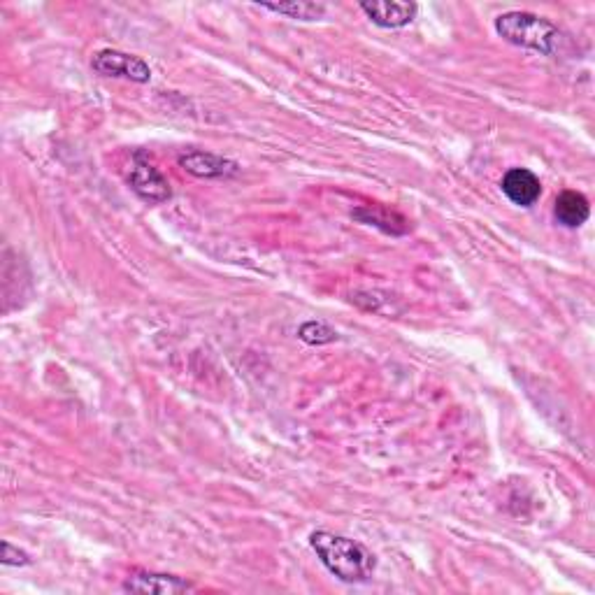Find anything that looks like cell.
<instances>
[{
  "mask_svg": "<svg viewBox=\"0 0 595 595\" xmlns=\"http://www.w3.org/2000/svg\"><path fill=\"white\" fill-rule=\"evenodd\" d=\"M298 338L307 344H317L319 347V344L338 340V333H335V328L324 324V321H307V324L300 326Z\"/></svg>",
  "mask_w": 595,
  "mask_h": 595,
  "instance_id": "obj_12",
  "label": "cell"
},
{
  "mask_svg": "<svg viewBox=\"0 0 595 595\" xmlns=\"http://www.w3.org/2000/svg\"><path fill=\"white\" fill-rule=\"evenodd\" d=\"M554 217L565 228L584 226L591 217L589 198L579 191H563L554 203Z\"/></svg>",
  "mask_w": 595,
  "mask_h": 595,
  "instance_id": "obj_10",
  "label": "cell"
},
{
  "mask_svg": "<svg viewBox=\"0 0 595 595\" xmlns=\"http://www.w3.org/2000/svg\"><path fill=\"white\" fill-rule=\"evenodd\" d=\"M93 73L103 77H124V80L147 84L152 80V68L140 56L117 52V49H100L91 59Z\"/></svg>",
  "mask_w": 595,
  "mask_h": 595,
  "instance_id": "obj_4",
  "label": "cell"
},
{
  "mask_svg": "<svg viewBox=\"0 0 595 595\" xmlns=\"http://www.w3.org/2000/svg\"><path fill=\"white\" fill-rule=\"evenodd\" d=\"M310 547L319 556L321 565L344 584H363L375 575V554L351 537L317 530L310 535Z\"/></svg>",
  "mask_w": 595,
  "mask_h": 595,
  "instance_id": "obj_1",
  "label": "cell"
},
{
  "mask_svg": "<svg viewBox=\"0 0 595 595\" xmlns=\"http://www.w3.org/2000/svg\"><path fill=\"white\" fill-rule=\"evenodd\" d=\"M124 593L135 595H177L196 591V586L186 582L182 577L175 575H161V572H133L131 577H126V582L121 584Z\"/></svg>",
  "mask_w": 595,
  "mask_h": 595,
  "instance_id": "obj_5",
  "label": "cell"
},
{
  "mask_svg": "<svg viewBox=\"0 0 595 595\" xmlns=\"http://www.w3.org/2000/svg\"><path fill=\"white\" fill-rule=\"evenodd\" d=\"M263 10L284 14V17L298 19V21H319L326 17L324 3H310V0H291V3H258Z\"/></svg>",
  "mask_w": 595,
  "mask_h": 595,
  "instance_id": "obj_11",
  "label": "cell"
},
{
  "mask_svg": "<svg viewBox=\"0 0 595 595\" xmlns=\"http://www.w3.org/2000/svg\"><path fill=\"white\" fill-rule=\"evenodd\" d=\"M361 10L365 12L372 24L379 28H405L410 26L417 17L419 5L417 3H396V0H384V3H361Z\"/></svg>",
  "mask_w": 595,
  "mask_h": 595,
  "instance_id": "obj_9",
  "label": "cell"
},
{
  "mask_svg": "<svg viewBox=\"0 0 595 595\" xmlns=\"http://www.w3.org/2000/svg\"><path fill=\"white\" fill-rule=\"evenodd\" d=\"M177 163L179 168H184L189 175L200 179H226L235 177L240 172V166L235 161L224 159V156L212 152H200V149L179 154Z\"/></svg>",
  "mask_w": 595,
  "mask_h": 595,
  "instance_id": "obj_6",
  "label": "cell"
},
{
  "mask_svg": "<svg viewBox=\"0 0 595 595\" xmlns=\"http://www.w3.org/2000/svg\"><path fill=\"white\" fill-rule=\"evenodd\" d=\"M128 186H131L133 193L138 198L145 200V203L161 205L168 203L172 198V189L166 175L149 161L147 154L135 152L131 170H128Z\"/></svg>",
  "mask_w": 595,
  "mask_h": 595,
  "instance_id": "obj_3",
  "label": "cell"
},
{
  "mask_svg": "<svg viewBox=\"0 0 595 595\" xmlns=\"http://www.w3.org/2000/svg\"><path fill=\"white\" fill-rule=\"evenodd\" d=\"M496 33L514 47L530 49L542 56H556L563 49L565 35L547 17L533 12L512 10L496 17Z\"/></svg>",
  "mask_w": 595,
  "mask_h": 595,
  "instance_id": "obj_2",
  "label": "cell"
},
{
  "mask_svg": "<svg viewBox=\"0 0 595 595\" xmlns=\"http://www.w3.org/2000/svg\"><path fill=\"white\" fill-rule=\"evenodd\" d=\"M0 563L14 565V568H26V565L33 563V558L24 549L14 547L12 542H3V558H0Z\"/></svg>",
  "mask_w": 595,
  "mask_h": 595,
  "instance_id": "obj_13",
  "label": "cell"
},
{
  "mask_svg": "<svg viewBox=\"0 0 595 595\" xmlns=\"http://www.w3.org/2000/svg\"><path fill=\"white\" fill-rule=\"evenodd\" d=\"M500 189L507 196V200L519 207H530L535 205L542 196V184L540 177L528 168H512L505 172L503 182H500Z\"/></svg>",
  "mask_w": 595,
  "mask_h": 595,
  "instance_id": "obj_7",
  "label": "cell"
},
{
  "mask_svg": "<svg viewBox=\"0 0 595 595\" xmlns=\"http://www.w3.org/2000/svg\"><path fill=\"white\" fill-rule=\"evenodd\" d=\"M351 219L358 221V224L377 228V231H382L386 235H393V238H400V235L410 233V221H407L400 212L384 205L356 207V210H351Z\"/></svg>",
  "mask_w": 595,
  "mask_h": 595,
  "instance_id": "obj_8",
  "label": "cell"
}]
</instances>
